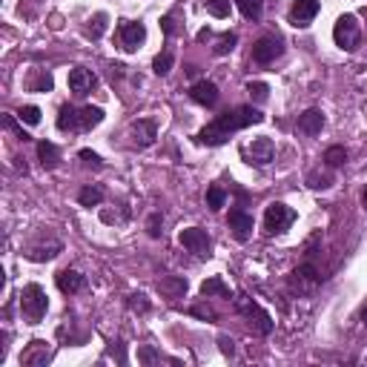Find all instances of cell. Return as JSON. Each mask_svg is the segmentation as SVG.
Masks as SVG:
<instances>
[{"mask_svg": "<svg viewBox=\"0 0 367 367\" xmlns=\"http://www.w3.org/2000/svg\"><path fill=\"white\" fill-rule=\"evenodd\" d=\"M261 121H264V115L255 106H235V109H227L224 115H218L213 123H206L204 130L196 135V141L206 143V147H218V143H224L233 132L247 130V126L261 123Z\"/></svg>", "mask_w": 367, "mask_h": 367, "instance_id": "cell-1", "label": "cell"}, {"mask_svg": "<svg viewBox=\"0 0 367 367\" xmlns=\"http://www.w3.org/2000/svg\"><path fill=\"white\" fill-rule=\"evenodd\" d=\"M21 310H23V316L29 318L32 324H38L40 318L46 316V310H49V298H46L40 284H26L23 287V293H21Z\"/></svg>", "mask_w": 367, "mask_h": 367, "instance_id": "cell-2", "label": "cell"}, {"mask_svg": "<svg viewBox=\"0 0 367 367\" xmlns=\"http://www.w3.org/2000/svg\"><path fill=\"white\" fill-rule=\"evenodd\" d=\"M333 40H336V46L344 52H353L359 46L362 26H359V21L353 18V14H342V18L336 21V26H333Z\"/></svg>", "mask_w": 367, "mask_h": 367, "instance_id": "cell-3", "label": "cell"}, {"mask_svg": "<svg viewBox=\"0 0 367 367\" xmlns=\"http://www.w3.org/2000/svg\"><path fill=\"white\" fill-rule=\"evenodd\" d=\"M293 221H296V210H290V206L281 204V201H273L264 213V233L267 235H281L284 230L293 227Z\"/></svg>", "mask_w": 367, "mask_h": 367, "instance_id": "cell-4", "label": "cell"}, {"mask_svg": "<svg viewBox=\"0 0 367 367\" xmlns=\"http://www.w3.org/2000/svg\"><path fill=\"white\" fill-rule=\"evenodd\" d=\"M235 310L241 313L247 322L255 327V333H261V336H267V333H273V318H270V313H264L259 305H255L252 298L247 296H238L235 298Z\"/></svg>", "mask_w": 367, "mask_h": 367, "instance_id": "cell-5", "label": "cell"}, {"mask_svg": "<svg viewBox=\"0 0 367 367\" xmlns=\"http://www.w3.org/2000/svg\"><path fill=\"white\" fill-rule=\"evenodd\" d=\"M281 52H284L281 38L279 35H264L252 46V60L259 63V67H267V63H273L276 58H281Z\"/></svg>", "mask_w": 367, "mask_h": 367, "instance_id": "cell-6", "label": "cell"}, {"mask_svg": "<svg viewBox=\"0 0 367 367\" xmlns=\"http://www.w3.org/2000/svg\"><path fill=\"white\" fill-rule=\"evenodd\" d=\"M147 40V29H143V23H132V21H123L118 26V43L123 52H135L141 49V43Z\"/></svg>", "mask_w": 367, "mask_h": 367, "instance_id": "cell-7", "label": "cell"}, {"mask_svg": "<svg viewBox=\"0 0 367 367\" xmlns=\"http://www.w3.org/2000/svg\"><path fill=\"white\" fill-rule=\"evenodd\" d=\"M181 244H184L189 252H196L198 259H210L213 241H210V235H206L204 230H198V227H187V230H181Z\"/></svg>", "mask_w": 367, "mask_h": 367, "instance_id": "cell-8", "label": "cell"}, {"mask_svg": "<svg viewBox=\"0 0 367 367\" xmlns=\"http://www.w3.org/2000/svg\"><path fill=\"white\" fill-rule=\"evenodd\" d=\"M318 9H322L318 0H296L293 9H290V23L298 26V29H307L313 23V18L318 14Z\"/></svg>", "mask_w": 367, "mask_h": 367, "instance_id": "cell-9", "label": "cell"}, {"mask_svg": "<svg viewBox=\"0 0 367 367\" xmlns=\"http://www.w3.org/2000/svg\"><path fill=\"white\" fill-rule=\"evenodd\" d=\"M273 155H276L273 138H255L247 147V158H250V164H255V167H267L270 161H273Z\"/></svg>", "mask_w": 367, "mask_h": 367, "instance_id": "cell-10", "label": "cell"}, {"mask_svg": "<svg viewBox=\"0 0 367 367\" xmlns=\"http://www.w3.org/2000/svg\"><path fill=\"white\" fill-rule=\"evenodd\" d=\"M95 86H98V78H95L89 69L75 67V69L69 72V89H72V95H78V98H84V95H89Z\"/></svg>", "mask_w": 367, "mask_h": 367, "instance_id": "cell-11", "label": "cell"}, {"mask_svg": "<svg viewBox=\"0 0 367 367\" xmlns=\"http://www.w3.org/2000/svg\"><path fill=\"white\" fill-rule=\"evenodd\" d=\"M130 135H132V141L138 143V147H150V143H155V138H158V123L152 118H141L130 126Z\"/></svg>", "mask_w": 367, "mask_h": 367, "instance_id": "cell-12", "label": "cell"}, {"mask_svg": "<svg viewBox=\"0 0 367 367\" xmlns=\"http://www.w3.org/2000/svg\"><path fill=\"white\" fill-rule=\"evenodd\" d=\"M55 284H58V290L67 293V296H75V293L86 290V279L78 273V270H60V273L55 276Z\"/></svg>", "mask_w": 367, "mask_h": 367, "instance_id": "cell-13", "label": "cell"}, {"mask_svg": "<svg viewBox=\"0 0 367 367\" xmlns=\"http://www.w3.org/2000/svg\"><path fill=\"white\" fill-rule=\"evenodd\" d=\"M230 230H233V235L238 238V241H247V238L252 235V215L244 213L241 206L230 210Z\"/></svg>", "mask_w": 367, "mask_h": 367, "instance_id": "cell-14", "label": "cell"}, {"mask_svg": "<svg viewBox=\"0 0 367 367\" xmlns=\"http://www.w3.org/2000/svg\"><path fill=\"white\" fill-rule=\"evenodd\" d=\"M189 98L201 106H215L218 104V86L213 81H196L189 86Z\"/></svg>", "mask_w": 367, "mask_h": 367, "instance_id": "cell-15", "label": "cell"}, {"mask_svg": "<svg viewBox=\"0 0 367 367\" xmlns=\"http://www.w3.org/2000/svg\"><path fill=\"white\" fill-rule=\"evenodd\" d=\"M322 130H324V115H322V109H307L305 115H298V132L318 135Z\"/></svg>", "mask_w": 367, "mask_h": 367, "instance_id": "cell-16", "label": "cell"}, {"mask_svg": "<svg viewBox=\"0 0 367 367\" xmlns=\"http://www.w3.org/2000/svg\"><path fill=\"white\" fill-rule=\"evenodd\" d=\"M293 284L298 287V290H313L316 284H322V276H318V270L313 264H301L293 273Z\"/></svg>", "mask_w": 367, "mask_h": 367, "instance_id": "cell-17", "label": "cell"}, {"mask_svg": "<svg viewBox=\"0 0 367 367\" xmlns=\"http://www.w3.org/2000/svg\"><path fill=\"white\" fill-rule=\"evenodd\" d=\"M104 121V109L101 106H84L78 109V132H89Z\"/></svg>", "mask_w": 367, "mask_h": 367, "instance_id": "cell-18", "label": "cell"}, {"mask_svg": "<svg viewBox=\"0 0 367 367\" xmlns=\"http://www.w3.org/2000/svg\"><path fill=\"white\" fill-rule=\"evenodd\" d=\"M158 290H161L167 298H181L187 293V279H178V276H167L158 281Z\"/></svg>", "mask_w": 367, "mask_h": 367, "instance_id": "cell-19", "label": "cell"}, {"mask_svg": "<svg viewBox=\"0 0 367 367\" xmlns=\"http://www.w3.org/2000/svg\"><path fill=\"white\" fill-rule=\"evenodd\" d=\"M201 296H204V298H210V296H221V298H233V293H230V287L224 284V279H221V276H213V279H206V281L201 284Z\"/></svg>", "mask_w": 367, "mask_h": 367, "instance_id": "cell-20", "label": "cell"}, {"mask_svg": "<svg viewBox=\"0 0 367 367\" xmlns=\"http://www.w3.org/2000/svg\"><path fill=\"white\" fill-rule=\"evenodd\" d=\"M58 130L60 132H78V109L75 106H60V113H58Z\"/></svg>", "mask_w": 367, "mask_h": 367, "instance_id": "cell-21", "label": "cell"}, {"mask_svg": "<svg viewBox=\"0 0 367 367\" xmlns=\"http://www.w3.org/2000/svg\"><path fill=\"white\" fill-rule=\"evenodd\" d=\"M49 362V353H46V344L43 342H32V347L23 353V364L35 367V364H46Z\"/></svg>", "mask_w": 367, "mask_h": 367, "instance_id": "cell-22", "label": "cell"}, {"mask_svg": "<svg viewBox=\"0 0 367 367\" xmlns=\"http://www.w3.org/2000/svg\"><path fill=\"white\" fill-rule=\"evenodd\" d=\"M38 155H40V164L46 167V169H55L58 167V147L55 143H49V141H40L38 143Z\"/></svg>", "mask_w": 367, "mask_h": 367, "instance_id": "cell-23", "label": "cell"}, {"mask_svg": "<svg viewBox=\"0 0 367 367\" xmlns=\"http://www.w3.org/2000/svg\"><path fill=\"white\" fill-rule=\"evenodd\" d=\"M235 3L247 21H259L261 12H264V0H235Z\"/></svg>", "mask_w": 367, "mask_h": 367, "instance_id": "cell-24", "label": "cell"}, {"mask_svg": "<svg viewBox=\"0 0 367 367\" xmlns=\"http://www.w3.org/2000/svg\"><path fill=\"white\" fill-rule=\"evenodd\" d=\"M58 252H60V244H58V241H52L49 247H32L26 255H29L32 261H49V259H55Z\"/></svg>", "mask_w": 367, "mask_h": 367, "instance_id": "cell-25", "label": "cell"}, {"mask_svg": "<svg viewBox=\"0 0 367 367\" xmlns=\"http://www.w3.org/2000/svg\"><path fill=\"white\" fill-rule=\"evenodd\" d=\"M224 201H227V193H224V187L213 184L210 189H206V206H210V210H221V206H224Z\"/></svg>", "mask_w": 367, "mask_h": 367, "instance_id": "cell-26", "label": "cell"}, {"mask_svg": "<svg viewBox=\"0 0 367 367\" xmlns=\"http://www.w3.org/2000/svg\"><path fill=\"white\" fill-rule=\"evenodd\" d=\"M106 14L104 12H98V14H95V18L89 21V26H86V38H92V40H98L101 35H104V32H106Z\"/></svg>", "mask_w": 367, "mask_h": 367, "instance_id": "cell-27", "label": "cell"}, {"mask_svg": "<svg viewBox=\"0 0 367 367\" xmlns=\"http://www.w3.org/2000/svg\"><path fill=\"white\" fill-rule=\"evenodd\" d=\"M78 201H81L84 206H98L104 201V193H101L98 187H84L81 196H78Z\"/></svg>", "mask_w": 367, "mask_h": 367, "instance_id": "cell-28", "label": "cell"}, {"mask_svg": "<svg viewBox=\"0 0 367 367\" xmlns=\"http://www.w3.org/2000/svg\"><path fill=\"white\" fill-rule=\"evenodd\" d=\"M235 43H238V38L233 35V32H224V35H221L218 40H215V55H230L233 49H235Z\"/></svg>", "mask_w": 367, "mask_h": 367, "instance_id": "cell-29", "label": "cell"}, {"mask_svg": "<svg viewBox=\"0 0 367 367\" xmlns=\"http://www.w3.org/2000/svg\"><path fill=\"white\" fill-rule=\"evenodd\" d=\"M161 32L167 38H175L181 32V26H178V12H169V14H164L161 18Z\"/></svg>", "mask_w": 367, "mask_h": 367, "instance_id": "cell-30", "label": "cell"}, {"mask_svg": "<svg viewBox=\"0 0 367 367\" xmlns=\"http://www.w3.org/2000/svg\"><path fill=\"white\" fill-rule=\"evenodd\" d=\"M324 161H327V167H342L347 161V150L344 147H330L324 152Z\"/></svg>", "mask_w": 367, "mask_h": 367, "instance_id": "cell-31", "label": "cell"}, {"mask_svg": "<svg viewBox=\"0 0 367 367\" xmlns=\"http://www.w3.org/2000/svg\"><path fill=\"white\" fill-rule=\"evenodd\" d=\"M32 92H52V75L49 72H38L35 75V81L29 84Z\"/></svg>", "mask_w": 367, "mask_h": 367, "instance_id": "cell-32", "label": "cell"}, {"mask_svg": "<svg viewBox=\"0 0 367 367\" xmlns=\"http://www.w3.org/2000/svg\"><path fill=\"white\" fill-rule=\"evenodd\" d=\"M247 92H250V98H252V101H259V104H261V101H267L270 86H267L264 81H250V84H247Z\"/></svg>", "mask_w": 367, "mask_h": 367, "instance_id": "cell-33", "label": "cell"}, {"mask_svg": "<svg viewBox=\"0 0 367 367\" xmlns=\"http://www.w3.org/2000/svg\"><path fill=\"white\" fill-rule=\"evenodd\" d=\"M206 12L213 18H227L230 14V0H206Z\"/></svg>", "mask_w": 367, "mask_h": 367, "instance_id": "cell-34", "label": "cell"}, {"mask_svg": "<svg viewBox=\"0 0 367 367\" xmlns=\"http://www.w3.org/2000/svg\"><path fill=\"white\" fill-rule=\"evenodd\" d=\"M152 69H155V75H167V72L172 69V52H161V55H155Z\"/></svg>", "mask_w": 367, "mask_h": 367, "instance_id": "cell-35", "label": "cell"}, {"mask_svg": "<svg viewBox=\"0 0 367 367\" xmlns=\"http://www.w3.org/2000/svg\"><path fill=\"white\" fill-rule=\"evenodd\" d=\"M138 359L143 362V364H152V362H175V359H167V356H161V353H155L152 347H141L138 350ZM178 364V362H175Z\"/></svg>", "mask_w": 367, "mask_h": 367, "instance_id": "cell-36", "label": "cell"}, {"mask_svg": "<svg viewBox=\"0 0 367 367\" xmlns=\"http://www.w3.org/2000/svg\"><path fill=\"white\" fill-rule=\"evenodd\" d=\"M18 118H21L23 123H29V126H38V123H40V109H38V106H23L21 113H18Z\"/></svg>", "mask_w": 367, "mask_h": 367, "instance_id": "cell-37", "label": "cell"}, {"mask_svg": "<svg viewBox=\"0 0 367 367\" xmlns=\"http://www.w3.org/2000/svg\"><path fill=\"white\" fill-rule=\"evenodd\" d=\"M330 184H333L330 175H322V172H310V175H307V187H310V189H324V187H330Z\"/></svg>", "mask_w": 367, "mask_h": 367, "instance_id": "cell-38", "label": "cell"}, {"mask_svg": "<svg viewBox=\"0 0 367 367\" xmlns=\"http://www.w3.org/2000/svg\"><path fill=\"white\" fill-rule=\"evenodd\" d=\"M78 158L86 164V167H92V169H101L104 167V161H101V155L98 152H92V150H81L78 152Z\"/></svg>", "mask_w": 367, "mask_h": 367, "instance_id": "cell-39", "label": "cell"}, {"mask_svg": "<svg viewBox=\"0 0 367 367\" xmlns=\"http://www.w3.org/2000/svg\"><path fill=\"white\" fill-rule=\"evenodd\" d=\"M130 307H132V310H141V313H147V310H150V301H147V296H143V293H138V296H130Z\"/></svg>", "mask_w": 367, "mask_h": 367, "instance_id": "cell-40", "label": "cell"}, {"mask_svg": "<svg viewBox=\"0 0 367 367\" xmlns=\"http://www.w3.org/2000/svg\"><path fill=\"white\" fill-rule=\"evenodd\" d=\"M147 230H150V235L152 238H158V235H161V215H150V224H147Z\"/></svg>", "mask_w": 367, "mask_h": 367, "instance_id": "cell-41", "label": "cell"}, {"mask_svg": "<svg viewBox=\"0 0 367 367\" xmlns=\"http://www.w3.org/2000/svg\"><path fill=\"white\" fill-rule=\"evenodd\" d=\"M3 123H6V130H12V132H18V138H21V141H29V135H26V132L21 130V126H18V123H14V118H12V115H6V121H3Z\"/></svg>", "mask_w": 367, "mask_h": 367, "instance_id": "cell-42", "label": "cell"}, {"mask_svg": "<svg viewBox=\"0 0 367 367\" xmlns=\"http://www.w3.org/2000/svg\"><path fill=\"white\" fill-rule=\"evenodd\" d=\"M218 344H221V353H227V356H233V350H235V347H233V339H227V336H221V339H218Z\"/></svg>", "mask_w": 367, "mask_h": 367, "instance_id": "cell-43", "label": "cell"}, {"mask_svg": "<svg viewBox=\"0 0 367 367\" xmlns=\"http://www.w3.org/2000/svg\"><path fill=\"white\" fill-rule=\"evenodd\" d=\"M189 313H193V316H201V318H215V313H213L210 307H193Z\"/></svg>", "mask_w": 367, "mask_h": 367, "instance_id": "cell-44", "label": "cell"}, {"mask_svg": "<svg viewBox=\"0 0 367 367\" xmlns=\"http://www.w3.org/2000/svg\"><path fill=\"white\" fill-rule=\"evenodd\" d=\"M210 38H213V32H210V29H201V32H198V43H204V40H210Z\"/></svg>", "mask_w": 367, "mask_h": 367, "instance_id": "cell-45", "label": "cell"}, {"mask_svg": "<svg viewBox=\"0 0 367 367\" xmlns=\"http://www.w3.org/2000/svg\"><path fill=\"white\" fill-rule=\"evenodd\" d=\"M362 322L367 324V301H364V305H362Z\"/></svg>", "mask_w": 367, "mask_h": 367, "instance_id": "cell-46", "label": "cell"}, {"mask_svg": "<svg viewBox=\"0 0 367 367\" xmlns=\"http://www.w3.org/2000/svg\"><path fill=\"white\" fill-rule=\"evenodd\" d=\"M362 201H364V210H367V187H364V196H362Z\"/></svg>", "mask_w": 367, "mask_h": 367, "instance_id": "cell-47", "label": "cell"}]
</instances>
